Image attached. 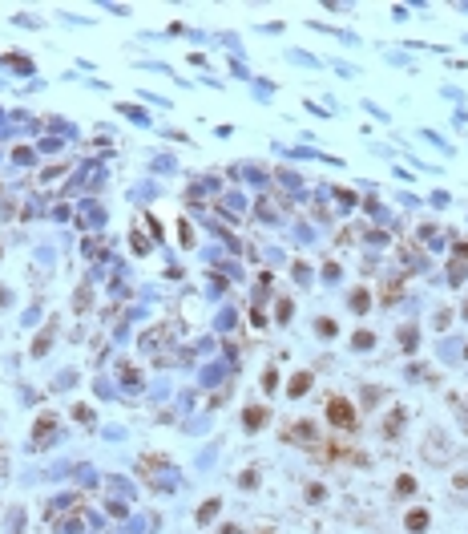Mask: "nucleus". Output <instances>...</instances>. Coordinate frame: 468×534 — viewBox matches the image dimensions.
Returning <instances> with one entry per match:
<instances>
[{
  "mask_svg": "<svg viewBox=\"0 0 468 534\" xmlns=\"http://www.w3.org/2000/svg\"><path fill=\"white\" fill-rule=\"evenodd\" d=\"M327 417H331L335 425H351V421H355V413H351V405H347V401H331V405H327Z\"/></svg>",
  "mask_w": 468,
  "mask_h": 534,
  "instance_id": "1",
  "label": "nucleus"
},
{
  "mask_svg": "<svg viewBox=\"0 0 468 534\" xmlns=\"http://www.w3.org/2000/svg\"><path fill=\"white\" fill-rule=\"evenodd\" d=\"M424 526H428V514L424 510H412L408 514V530H424Z\"/></svg>",
  "mask_w": 468,
  "mask_h": 534,
  "instance_id": "2",
  "label": "nucleus"
}]
</instances>
